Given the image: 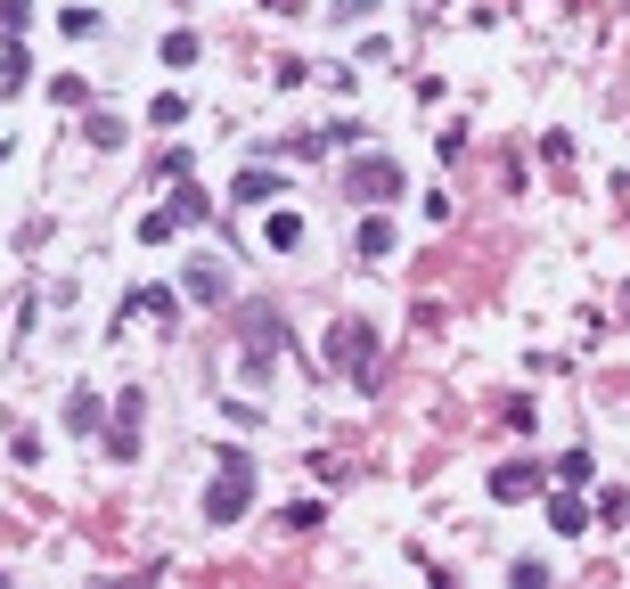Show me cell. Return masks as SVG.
Segmentation results:
<instances>
[{
  "instance_id": "1",
  "label": "cell",
  "mask_w": 630,
  "mask_h": 589,
  "mask_svg": "<svg viewBox=\"0 0 630 589\" xmlns=\"http://www.w3.org/2000/svg\"><path fill=\"white\" fill-rule=\"evenodd\" d=\"M255 492H262V467H255V451L221 442V451H214V483H205V524H214V533H229V524H246V508H255Z\"/></svg>"
},
{
  "instance_id": "2",
  "label": "cell",
  "mask_w": 630,
  "mask_h": 589,
  "mask_svg": "<svg viewBox=\"0 0 630 589\" xmlns=\"http://www.w3.org/2000/svg\"><path fill=\"white\" fill-rule=\"evenodd\" d=\"M328 369L352 376V385L369 393V385H376V328H369V320H335V328H328Z\"/></svg>"
},
{
  "instance_id": "3",
  "label": "cell",
  "mask_w": 630,
  "mask_h": 589,
  "mask_svg": "<svg viewBox=\"0 0 630 589\" xmlns=\"http://www.w3.org/2000/svg\"><path fill=\"white\" fill-rule=\"evenodd\" d=\"M402 164H393V156H352L344 164V197L352 205H393V197H402Z\"/></svg>"
},
{
  "instance_id": "4",
  "label": "cell",
  "mask_w": 630,
  "mask_h": 589,
  "mask_svg": "<svg viewBox=\"0 0 630 589\" xmlns=\"http://www.w3.org/2000/svg\"><path fill=\"white\" fill-rule=\"evenodd\" d=\"M238 328H246V369L262 376V369L287 352V320H279V303H246V311H238Z\"/></svg>"
},
{
  "instance_id": "5",
  "label": "cell",
  "mask_w": 630,
  "mask_h": 589,
  "mask_svg": "<svg viewBox=\"0 0 630 589\" xmlns=\"http://www.w3.org/2000/svg\"><path fill=\"white\" fill-rule=\"evenodd\" d=\"M540 492H549V467H540V458H499V467H492V499H499V508L540 499Z\"/></svg>"
},
{
  "instance_id": "6",
  "label": "cell",
  "mask_w": 630,
  "mask_h": 589,
  "mask_svg": "<svg viewBox=\"0 0 630 589\" xmlns=\"http://www.w3.org/2000/svg\"><path fill=\"white\" fill-rule=\"evenodd\" d=\"M140 410H148V393L123 385L115 393V417H107V458H140Z\"/></svg>"
},
{
  "instance_id": "7",
  "label": "cell",
  "mask_w": 630,
  "mask_h": 589,
  "mask_svg": "<svg viewBox=\"0 0 630 589\" xmlns=\"http://www.w3.org/2000/svg\"><path fill=\"white\" fill-rule=\"evenodd\" d=\"M352 255H361V262H393V255H402V229H393V221L369 205V221L352 229Z\"/></svg>"
},
{
  "instance_id": "8",
  "label": "cell",
  "mask_w": 630,
  "mask_h": 589,
  "mask_svg": "<svg viewBox=\"0 0 630 589\" xmlns=\"http://www.w3.org/2000/svg\"><path fill=\"white\" fill-rule=\"evenodd\" d=\"M549 533H565V540L590 533V499H581L574 483H557V492H549Z\"/></svg>"
},
{
  "instance_id": "9",
  "label": "cell",
  "mask_w": 630,
  "mask_h": 589,
  "mask_svg": "<svg viewBox=\"0 0 630 589\" xmlns=\"http://www.w3.org/2000/svg\"><path fill=\"white\" fill-rule=\"evenodd\" d=\"M180 294H188V303H229V270H221L214 255L188 262V270H180Z\"/></svg>"
},
{
  "instance_id": "10",
  "label": "cell",
  "mask_w": 630,
  "mask_h": 589,
  "mask_svg": "<svg viewBox=\"0 0 630 589\" xmlns=\"http://www.w3.org/2000/svg\"><path fill=\"white\" fill-rule=\"evenodd\" d=\"M123 320H164V328H173L180 320V294L173 287H132V294H123Z\"/></svg>"
},
{
  "instance_id": "11",
  "label": "cell",
  "mask_w": 630,
  "mask_h": 589,
  "mask_svg": "<svg viewBox=\"0 0 630 589\" xmlns=\"http://www.w3.org/2000/svg\"><path fill=\"white\" fill-rule=\"evenodd\" d=\"M270 197H287V188H279V173H270V164L255 156V164H246V173L238 180H229V205H270Z\"/></svg>"
},
{
  "instance_id": "12",
  "label": "cell",
  "mask_w": 630,
  "mask_h": 589,
  "mask_svg": "<svg viewBox=\"0 0 630 589\" xmlns=\"http://www.w3.org/2000/svg\"><path fill=\"white\" fill-rule=\"evenodd\" d=\"M164 214H173V229H197V221H214V197H205L197 180H173V205H164Z\"/></svg>"
},
{
  "instance_id": "13",
  "label": "cell",
  "mask_w": 630,
  "mask_h": 589,
  "mask_svg": "<svg viewBox=\"0 0 630 589\" xmlns=\"http://www.w3.org/2000/svg\"><path fill=\"white\" fill-rule=\"evenodd\" d=\"M58 417H66V434H99V426H107V410H99L91 385H74L66 402H58Z\"/></svg>"
},
{
  "instance_id": "14",
  "label": "cell",
  "mask_w": 630,
  "mask_h": 589,
  "mask_svg": "<svg viewBox=\"0 0 630 589\" xmlns=\"http://www.w3.org/2000/svg\"><path fill=\"white\" fill-rule=\"evenodd\" d=\"M262 246H270V255H296V246H303V214H287V205H279V214L262 221Z\"/></svg>"
},
{
  "instance_id": "15",
  "label": "cell",
  "mask_w": 630,
  "mask_h": 589,
  "mask_svg": "<svg viewBox=\"0 0 630 589\" xmlns=\"http://www.w3.org/2000/svg\"><path fill=\"white\" fill-rule=\"evenodd\" d=\"M25 82H33V50H25V41H9V50H0V91H25Z\"/></svg>"
},
{
  "instance_id": "16",
  "label": "cell",
  "mask_w": 630,
  "mask_h": 589,
  "mask_svg": "<svg viewBox=\"0 0 630 589\" xmlns=\"http://www.w3.org/2000/svg\"><path fill=\"white\" fill-rule=\"evenodd\" d=\"M279 524H287V533H320V524H328V508H320V499H287V508H279Z\"/></svg>"
},
{
  "instance_id": "17",
  "label": "cell",
  "mask_w": 630,
  "mask_h": 589,
  "mask_svg": "<svg viewBox=\"0 0 630 589\" xmlns=\"http://www.w3.org/2000/svg\"><path fill=\"white\" fill-rule=\"evenodd\" d=\"M590 475H598V458H590V451H565L557 467H549V483H574V492H581Z\"/></svg>"
},
{
  "instance_id": "18",
  "label": "cell",
  "mask_w": 630,
  "mask_h": 589,
  "mask_svg": "<svg viewBox=\"0 0 630 589\" xmlns=\"http://www.w3.org/2000/svg\"><path fill=\"white\" fill-rule=\"evenodd\" d=\"M148 123H156V132H173V123H188V99H180V91H164L156 107H148Z\"/></svg>"
},
{
  "instance_id": "19",
  "label": "cell",
  "mask_w": 630,
  "mask_h": 589,
  "mask_svg": "<svg viewBox=\"0 0 630 589\" xmlns=\"http://www.w3.org/2000/svg\"><path fill=\"white\" fill-rule=\"evenodd\" d=\"M508 581H516V589H549V565H540V557H516Z\"/></svg>"
},
{
  "instance_id": "20",
  "label": "cell",
  "mask_w": 630,
  "mask_h": 589,
  "mask_svg": "<svg viewBox=\"0 0 630 589\" xmlns=\"http://www.w3.org/2000/svg\"><path fill=\"white\" fill-rule=\"evenodd\" d=\"M622 516H630V492H614V483H606V499L590 508V524H622Z\"/></svg>"
},
{
  "instance_id": "21",
  "label": "cell",
  "mask_w": 630,
  "mask_h": 589,
  "mask_svg": "<svg viewBox=\"0 0 630 589\" xmlns=\"http://www.w3.org/2000/svg\"><path fill=\"white\" fill-rule=\"evenodd\" d=\"M164 66H197V33H164Z\"/></svg>"
},
{
  "instance_id": "22",
  "label": "cell",
  "mask_w": 630,
  "mask_h": 589,
  "mask_svg": "<svg viewBox=\"0 0 630 589\" xmlns=\"http://www.w3.org/2000/svg\"><path fill=\"white\" fill-rule=\"evenodd\" d=\"M91 147H123V115H91Z\"/></svg>"
},
{
  "instance_id": "23",
  "label": "cell",
  "mask_w": 630,
  "mask_h": 589,
  "mask_svg": "<svg viewBox=\"0 0 630 589\" xmlns=\"http://www.w3.org/2000/svg\"><path fill=\"white\" fill-rule=\"evenodd\" d=\"M50 99H58V107H82L91 91H82V74H58V82H50Z\"/></svg>"
},
{
  "instance_id": "24",
  "label": "cell",
  "mask_w": 630,
  "mask_h": 589,
  "mask_svg": "<svg viewBox=\"0 0 630 589\" xmlns=\"http://www.w3.org/2000/svg\"><path fill=\"white\" fill-rule=\"evenodd\" d=\"M156 180H188V147H164V156H156Z\"/></svg>"
},
{
  "instance_id": "25",
  "label": "cell",
  "mask_w": 630,
  "mask_h": 589,
  "mask_svg": "<svg viewBox=\"0 0 630 589\" xmlns=\"http://www.w3.org/2000/svg\"><path fill=\"white\" fill-rule=\"evenodd\" d=\"M58 25H66L74 41H91V33H99V9H66V17H58Z\"/></svg>"
},
{
  "instance_id": "26",
  "label": "cell",
  "mask_w": 630,
  "mask_h": 589,
  "mask_svg": "<svg viewBox=\"0 0 630 589\" xmlns=\"http://www.w3.org/2000/svg\"><path fill=\"white\" fill-rule=\"evenodd\" d=\"M335 9V25H361V17H376V0H328Z\"/></svg>"
},
{
  "instance_id": "27",
  "label": "cell",
  "mask_w": 630,
  "mask_h": 589,
  "mask_svg": "<svg viewBox=\"0 0 630 589\" xmlns=\"http://www.w3.org/2000/svg\"><path fill=\"white\" fill-rule=\"evenodd\" d=\"M25 17H33V0H0V25L9 33H25Z\"/></svg>"
},
{
  "instance_id": "28",
  "label": "cell",
  "mask_w": 630,
  "mask_h": 589,
  "mask_svg": "<svg viewBox=\"0 0 630 589\" xmlns=\"http://www.w3.org/2000/svg\"><path fill=\"white\" fill-rule=\"evenodd\" d=\"M262 9H270V17H296V9H303V0H262Z\"/></svg>"
}]
</instances>
